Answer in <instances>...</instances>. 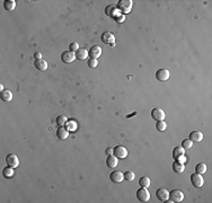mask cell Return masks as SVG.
Returning <instances> with one entry per match:
<instances>
[{
  "instance_id": "obj_1",
  "label": "cell",
  "mask_w": 212,
  "mask_h": 203,
  "mask_svg": "<svg viewBox=\"0 0 212 203\" xmlns=\"http://www.w3.org/2000/svg\"><path fill=\"white\" fill-rule=\"evenodd\" d=\"M116 8L121 11L122 15L129 14L131 9H132V1L131 0H120L119 3H117Z\"/></svg>"
},
{
  "instance_id": "obj_2",
  "label": "cell",
  "mask_w": 212,
  "mask_h": 203,
  "mask_svg": "<svg viewBox=\"0 0 212 203\" xmlns=\"http://www.w3.org/2000/svg\"><path fill=\"white\" fill-rule=\"evenodd\" d=\"M137 199L140 202H148L150 200V193L147 190V187H140L137 191Z\"/></svg>"
},
{
  "instance_id": "obj_3",
  "label": "cell",
  "mask_w": 212,
  "mask_h": 203,
  "mask_svg": "<svg viewBox=\"0 0 212 203\" xmlns=\"http://www.w3.org/2000/svg\"><path fill=\"white\" fill-rule=\"evenodd\" d=\"M113 155L117 159H124L127 157V150L124 146H115L113 148Z\"/></svg>"
},
{
  "instance_id": "obj_4",
  "label": "cell",
  "mask_w": 212,
  "mask_h": 203,
  "mask_svg": "<svg viewBox=\"0 0 212 203\" xmlns=\"http://www.w3.org/2000/svg\"><path fill=\"white\" fill-rule=\"evenodd\" d=\"M191 183L194 187H202L204 184V180L202 177V175L198 174V173H194V174L191 175Z\"/></svg>"
},
{
  "instance_id": "obj_5",
  "label": "cell",
  "mask_w": 212,
  "mask_h": 203,
  "mask_svg": "<svg viewBox=\"0 0 212 203\" xmlns=\"http://www.w3.org/2000/svg\"><path fill=\"white\" fill-rule=\"evenodd\" d=\"M169 200L173 202H182L184 200V193L181 190H173L169 192Z\"/></svg>"
},
{
  "instance_id": "obj_6",
  "label": "cell",
  "mask_w": 212,
  "mask_h": 203,
  "mask_svg": "<svg viewBox=\"0 0 212 203\" xmlns=\"http://www.w3.org/2000/svg\"><path fill=\"white\" fill-rule=\"evenodd\" d=\"M6 164L7 166L16 168V167L19 166V159H18V157L15 154H9L6 157Z\"/></svg>"
},
{
  "instance_id": "obj_7",
  "label": "cell",
  "mask_w": 212,
  "mask_h": 203,
  "mask_svg": "<svg viewBox=\"0 0 212 203\" xmlns=\"http://www.w3.org/2000/svg\"><path fill=\"white\" fill-rule=\"evenodd\" d=\"M170 77V72L168 69H165V68H163V69H159V70H157V72H156V78H157V80H159V81H166V80H168Z\"/></svg>"
},
{
  "instance_id": "obj_8",
  "label": "cell",
  "mask_w": 212,
  "mask_h": 203,
  "mask_svg": "<svg viewBox=\"0 0 212 203\" xmlns=\"http://www.w3.org/2000/svg\"><path fill=\"white\" fill-rule=\"evenodd\" d=\"M76 53L75 52H71V51H65L61 53V60H62L65 63H72V62L76 60Z\"/></svg>"
},
{
  "instance_id": "obj_9",
  "label": "cell",
  "mask_w": 212,
  "mask_h": 203,
  "mask_svg": "<svg viewBox=\"0 0 212 203\" xmlns=\"http://www.w3.org/2000/svg\"><path fill=\"white\" fill-rule=\"evenodd\" d=\"M165 116H166V114L160 107H156V108L151 111V117L156 120V121H164Z\"/></svg>"
},
{
  "instance_id": "obj_10",
  "label": "cell",
  "mask_w": 212,
  "mask_h": 203,
  "mask_svg": "<svg viewBox=\"0 0 212 203\" xmlns=\"http://www.w3.org/2000/svg\"><path fill=\"white\" fill-rule=\"evenodd\" d=\"M102 41L105 44H111L112 46L115 45V36L111 32H105L102 35Z\"/></svg>"
},
{
  "instance_id": "obj_11",
  "label": "cell",
  "mask_w": 212,
  "mask_h": 203,
  "mask_svg": "<svg viewBox=\"0 0 212 203\" xmlns=\"http://www.w3.org/2000/svg\"><path fill=\"white\" fill-rule=\"evenodd\" d=\"M110 180L113 182V183H121L124 180V176H123V173L120 172V170H115V172H112L110 174Z\"/></svg>"
},
{
  "instance_id": "obj_12",
  "label": "cell",
  "mask_w": 212,
  "mask_h": 203,
  "mask_svg": "<svg viewBox=\"0 0 212 203\" xmlns=\"http://www.w3.org/2000/svg\"><path fill=\"white\" fill-rule=\"evenodd\" d=\"M88 54L90 56V59H98L99 56L102 55V48L98 45H95L93 48H90V50L88 51Z\"/></svg>"
},
{
  "instance_id": "obj_13",
  "label": "cell",
  "mask_w": 212,
  "mask_h": 203,
  "mask_svg": "<svg viewBox=\"0 0 212 203\" xmlns=\"http://www.w3.org/2000/svg\"><path fill=\"white\" fill-rule=\"evenodd\" d=\"M156 196L160 201H166L169 197V192L167 191L166 189H164V187H160V189L156 191Z\"/></svg>"
},
{
  "instance_id": "obj_14",
  "label": "cell",
  "mask_w": 212,
  "mask_h": 203,
  "mask_svg": "<svg viewBox=\"0 0 212 203\" xmlns=\"http://www.w3.org/2000/svg\"><path fill=\"white\" fill-rule=\"evenodd\" d=\"M189 139L192 140L193 142H200L203 139V133L201 132V131H192V132L189 133Z\"/></svg>"
},
{
  "instance_id": "obj_15",
  "label": "cell",
  "mask_w": 212,
  "mask_h": 203,
  "mask_svg": "<svg viewBox=\"0 0 212 203\" xmlns=\"http://www.w3.org/2000/svg\"><path fill=\"white\" fill-rule=\"evenodd\" d=\"M34 65L37 70L40 71H45L48 69V62L44 59H40V60H35L34 61Z\"/></svg>"
},
{
  "instance_id": "obj_16",
  "label": "cell",
  "mask_w": 212,
  "mask_h": 203,
  "mask_svg": "<svg viewBox=\"0 0 212 203\" xmlns=\"http://www.w3.org/2000/svg\"><path fill=\"white\" fill-rule=\"evenodd\" d=\"M106 165L110 168H115L117 166V158L114 155H108L107 158H106Z\"/></svg>"
},
{
  "instance_id": "obj_17",
  "label": "cell",
  "mask_w": 212,
  "mask_h": 203,
  "mask_svg": "<svg viewBox=\"0 0 212 203\" xmlns=\"http://www.w3.org/2000/svg\"><path fill=\"white\" fill-rule=\"evenodd\" d=\"M173 170H174V173H176V174H182V173L185 170V165L176 160L175 163L173 164Z\"/></svg>"
},
{
  "instance_id": "obj_18",
  "label": "cell",
  "mask_w": 212,
  "mask_h": 203,
  "mask_svg": "<svg viewBox=\"0 0 212 203\" xmlns=\"http://www.w3.org/2000/svg\"><path fill=\"white\" fill-rule=\"evenodd\" d=\"M57 137L59 139H61V140H65L69 137V131L67 129H65L63 127L59 128L57 130Z\"/></svg>"
},
{
  "instance_id": "obj_19",
  "label": "cell",
  "mask_w": 212,
  "mask_h": 203,
  "mask_svg": "<svg viewBox=\"0 0 212 203\" xmlns=\"http://www.w3.org/2000/svg\"><path fill=\"white\" fill-rule=\"evenodd\" d=\"M88 55H89V54H88V51L86 50V49L79 48V50L76 52V58L79 60H86L88 58Z\"/></svg>"
},
{
  "instance_id": "obj_20",
  "label": "cell",
  "mask_w": 212,
  "mask_h": 203,
  "mask_svg": "<svg viewBox=\"0 0 212 203\" xmlns=\"http://www.w3.org/2000/svg\"><path fill=\"white\" fill-rule=\"evenodd\" d=\"M3 8L6 9L7 11H13L16 8V1L15 0H6L3 3Z\"/></svg>"
},
{
  "instance_id": "obj_21",
  "label": "cell",
  "mask_w": 212,
  "mask_h": 203,
  "mask_svg": "<svg viewBox=\"0 0 212 203\" xmlns=\"http://www.w3.org/2000/svg\"><path fill=\"white\" fill-rule=\"evenodd\" d=\"M0 97H1V99H3V102H12L13 93L10 91V90L6 89V90H3V91H1V95H0Z\"/></svg>"
},
{
  "instance_id": "obj_22",
  "label": "cell",
  "mask_w": 212,
  "mask_h": 203,
  "mask_svg": "<svg viewBox=\"0 0 212 203\" xmlns=\"http://www.w3.org/2000/svg\"><path fill=\"white\" fill-rule=\"evenodd\" d=\"M185 155V149L183 147H175L174 150H173V158L176 160V158L179 157V156Z\"/></svg>"
},
{
  "instance_id": "obj_23",
  "label": "cell",
  "mask_w": 212,
  "mask_h": 203,
  "mask_svg": "<svg viewBox=\"0 0 212 203\" xmlns=\"http://www.w3.org/2000/svg\"><path fill=\"white\" fill-rule=\"evenodd\" d=\"M150 184H151V180L148 176H142L140 180H139V185L141 187H149Z\"/></svg>"
},
{
  "instance_id": "obj_24",
  "label": "cell",
  "mask_w": 212,
  "mask_h": 203,
  "mask_svg": "<svg viewBox=\"0 0 212 203\" xmlns=\"http://www.w3.org/2000/svg\"><path fill=\"white\" fill-rule=\"evenodd\" d=\"M3 177H6V178H12V177H14V175H15L14 168H13V167L7 166L6 168L3 169Z\"/></svg>"
},
{
  "instance_id": "obj_25",
  "label": "cell",
  "mask_w": 212,
  "mask_h": 203,
  "mask_svg": "<svg viewBox=\"0 0 212 203\" xmlns=\"http://www.w3.org/2000/svg\"><path fill=\"white\" fill-rule=\"evenodd\" d=\"M206 172V165L204 163H199L196 166H195V173L198 174H205Z\"/></svg>"
},
{
  "instance_id": "obj_26",
  "label": "cell",
  "mask_w": 212,
  "mask_h": 203,
  "mask_svg": "<svg viewBox=\"0 0 212 203\" xmlns=\"http://www.w3.org/2000/svg\"><path fill=\"white\" fill-rule=\"evenodd\" d=\"M65 125H67L65 129L68 130V131H71V132H75V131L77 130V122L74 121V120L68 121L67 123H65Z\"/></svg>"
},
{
  "instance_id": "obj_27",
  "label": "cell",
  "mask_w": 212,
  "mask_h": 203,
  "mask_svg": "<svg viewBox=\"0 0 212 203\" xmlns=\"http://www.w3.org/2000/svg\"><path fill=\"white\" fill-rule=\"evenodd\" d=\"M123 176H124V180H127V182H132V180H134V177H136V175H134V173H133L132 170H127V172L123 174Z\"/></svg>"
},
{
  "instance_id": "obj_28",
  "label": "cell",
  "mask_w": 212,
  "mask_h": 203,
  "mask_svg": "<svg viewBox=\"0 0 212 203\" xmlns=\"http://www.w3.org/2000/svg\"><path fill=\"white\" fill-rule=\"evenodd\" d=\"M156 129L158 130L159 132H163V131H165V130L167 129V124L165 121H157V123H156Z\"/></svg>"
},
{
  "instance_id": "obj_29",
  "label": "cell",
  "mask_w": 212,
  "mask_h": 203,
  "mask_svg": "<svg viewBox=\"0 0 212 203\" xmlns=\"http://www.w3.org/2000/svg\"><path fill=\"white\" fill-rule=\"evenodd\" d=\"M68 122V118L65 117V115H60L57 117V124L59 125V128L63 127V125H65V123Z\"/></svg>"
},
{
  "instance_id": "obj_30",
  "label": "cell",
  "mask_w": 212,
  "mask_h": 203,
  "mask_svg": "<svg viewBox=\"0 0 212 203\" xmlns=\"http://www.w3.org/2000/svg\"><path fill=\"white\" fill-rule=\"evenodd\" d=\"M193 146V141L189 140V139H184L183 141H182V147H183L184 149H189L191 147Z\"/></svg>"
},
{
  "instance_id": "obj_31",
  "label": "cell",
  "mask_w": 212,
  "mask_h": 203,
  "mask_svg": "<svg viewBox=\"0 0 212 203\" xmlns=\"http://www.w3.org/2000/svg\"><path fill=\"white\" fill-rule=\"evenodd\" d=\"M78 50H79V44H78V43H76V42L70 43V45H69V51H71V52H75V53H76Z\"/></svg>"
},
{
  "instance_id": "obj_32",
  "label": "cell",
  "mask_w": 212,
  "mask_h": 203,
  "mask_svg": "<svg viewBox=\"0 0 212 203\" xmlns=\"http://www.w3.org/2000/svg\"><path fill=\"white\" fill-rule=\"evenodd\" d=\"M88 65L90 68H96L98 65V61L96 59H89L88 60Z\"/></svg>"
},
{
  "instance_id": "obj_33",
  "label": "cell",
  "mask_w": 212,
  "mask_h": 203,
  "mask_svg": "<svg viewBox=\"0 0 212 203\" xmlns=\"http://www.w3.org/2000/svg\"><path fill=\"white\" fill-rule=\"evenodd\" d=\"M114 9H116L115 6L111 5V6H107L106 8H105V13L108 15V16H112V10H114Z\"/></svg>"
},
{
  "instance_id": "obj_34",
  "label": "cell",
  "mask_w": 212,
  "mask_h": 203,
  "mask_svg": "<svg viewBox=\"0 0 212 203\" xmlns=\"http://www.w3.org/2000/svg\"><path fill=\"white\" fill-rule=\"evenodd\" d=\"M176 160L179 161V163H182V164H184V163H185V161H186V157H185V155L179 156V157L176 158Z\"/></svg>"
},
{
  "instance_id": "obj_35",
  "label": "cell",
  "mask_w": 212,
  "mask_h": 203,
  "mask_svg": "<svg viewBox=\"0 0 212 203\" xmlns=\"http://www.w3.org/2000/svg\"><path fill=\"white\" fill-rule=\"evenodd\" d=\"M105 154L106 155H113V148H107V149L105 150Z\"/></svg>"
},
{
  "instance_id": "obj_36",
  "label": "cell",
  "mask_w": 212,
  "mask_h": 203,
  "mask_svg": "<svg viewBox=\"0 0 212 203\" xmlns=\"http://www.w3.org/2000/svg\"><path fill=\"white\" fill-rule=\"evenodd\" d=\"M34 58H35V60H40V59H42V54H41L40 52H36V53L34 54Z\"/></svg>"
},
{
  "instance_id": "obj_37",
  "label": "cell",
  "mask_w": 212,
  "mask_h": 203,
  "mask_svg": "<svg viewBox=\"0 0 212 203\" xmlns=\"http://www.w3.org/2000/svg\"><path fill=\"white\" fill-rule=\"evenodd\" d=\"M0 90H1V91H3V84L0 85Z\"/></svg>"
}]
</instances>
